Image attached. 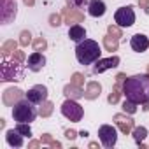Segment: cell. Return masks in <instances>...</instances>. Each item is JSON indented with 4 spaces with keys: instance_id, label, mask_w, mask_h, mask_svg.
Instances as JSON below:
<instances>
[{
    "instance_id": "cell-7",
    "label": "cell",
    "mask_w": 149,
    "mask_h": 149,
    "mask_svg": "<svg viewBox=\"0 0 149 149\" xmlns=\"http://www.w3.org/2000/svg\"><path fill=\"white\" fill-rule=\"evenodd\" d=\"M98 139H100V142H102L104 147L111 149L118 142V130L112 125H102L98 128Z\"/></svg>"
},
{
    "instance_id": "cell-39",
    "label": "cell",
    "mask_w": 149,
    "mask_h": 149,
    "mask_svg": "<svg viewBox=\"0 0 149 149\" xmlns=\"http://www.w3.org/2000/svg\"><path fill=\"white\" fill-rule=\"evenodd\" d=\"M49 147H51V149H60V147H61V144H60L58 140H53V144H51Z\"/></svg>"
},
{
    "instance_id": "cell-35",
    "label": "cell",
    "mask_w": 149,
    "mask_h": 149,
    "mask_svg": "<svg viewBox=\"0 0 149 149\" xmlns=\"http://www.w3.org/2000/svg\"><path fill=\"white\" fill-rule=\"evenodd\" d=\"M139 7L144 9L146 14H149V0H139Z\"/></svg>"
},
{
    "instance_id": "cell-9",
    "label": "cell",
    "mask_w": 149,
    "mask_h": 149,
    "mask_svg": "<svg viewBox=\"0 0 149 149\" xmlns=\"http://www.w3.org/2000/svg\"><path fill=\"white\" fill-rule=\"evenodd\" d=\"M47 95H49V91H47V88H46L44 84H35V86H32V88L26 91L25 98H28V100H30L32 104H35V105H40L42 102L47 100Z\"/></svg>"
},
{
    "instance_id": "cell-38",
    "label": "cell",
    "mask_w": 149,
    "mask_h": 149,
    "mask_svg": "<svg viewBox=\"0 0 149 149\" xmlns=\"http://www.w3.org/2000/svg\"><path fill=\"white\" fill-rule=\"evenodd\" d=\"M125 79H126V74H118V76H116V81H119V83H125Z\"/></svg>"
},
{
    "instance_id": "cell-19",
    "label": "cell",
    "mask_w": 149,
    "mask_h": 149,
    "mask_svg": "<svg viewBox=\"0 0 149 149\" xmlns=\"http://www.w3.org/2000/svg\"><path fill=\"white\" fill-rule=\"evenodd\" d=\"M23 139L25 137L16 128H11V130L6 132V140H7V144L11 147H23Z\"/></svg>"
},
{
    "instance_id": "cell-18",
    "label": "cell",
    "mask_w": 149,
    "mask_h": 149,
    "mask_svg": "<svg viewBox=\"0 0 149 149\" xmlns=\"http://www.w3.org/2000/svg\"><path fill=\"white\" fill-rule=\"evenodd\" d=\"M102 93V84L97 81H90L86 83V90H84V98L86 100H97Z\"/></svg>"
},
{
    "instance_id": "cell-40",
    "label": "cell",
    "mask_w": 149,
    "mask_h": 149,
    "mask_svg": "<svg viewBox=\"0 0 149 149\" xmlns=\"http://www.w3.org/2000/svg\"><path fill=\"white\" fill-rule=\"evenodd\" d=\"M70 2H72L74 6H76V7H81V6L84 4V0H70Z\"/></svg>"
},
{
    "instance_id": "cell-31",
    "label": "cell",
    "mask_w": 149,
    "mask_h": 149,
    "mask_svg": "<svg viewBox=\"0 0 149 149\" xmlns=\"http://www.w3.org/2000/svg\"><path fill=\"white\" fill-rule=\"evenodd\" d=\"M107 33H111V35L118 37V39H121V37H123L121 26H118V25H109V26H107Z\"/></svg>"
},
{
    "instance_id": "cell-45",
    "label": "cell",
    "mask_w": 149,
    "mask_h": 149,
    "mask_svg": "<svg viewBox=\"0 0 149 149\" xmlns=\"http://www.w3.org/2000/svg\"><path fill=\"white\" fill-rule=\"evenodd\" d=\"M4 126H6V119L2 118V119H0V128H4Z\"/></svg>"
},
{
    "instance_id": "cell-24",
    "label": "cell",
    "mask_w": 149,
    "mask_h": 149,
    "mask_svg": "<svg viewBox=\"0 0 149 149\" xmlns=\"http://www.w3.org/2000/svg\"><path fill=\"white\" fill-rule=\"evenodd\" d=\"M53 111H54V104L49 102V100H46V102H42L40 107H39V116H40V118H49V116L53 114Z\"/></svg>"
},
{
    "instance_id": "cell-25",
    "label": "cell",
    "mask_w": 149,
    "mask_h": 149,
    "mask_svg": "<svg viewBox=\"0 0 149 149\" xmlns=\"http://www.w3.org/2000/svg\"><path fill=\"white\" fill-rule=\"evenodd\" d=\"M132 135H133V139H135L137 144H142V140L147 137V128L146 126H135L132 130Z\"/></svg>"
},
{
    "instance_id": "cell-34",
    "label": "cell",
    "mask_w": 149,
    "mask_h": 149,
    "mask_svg": "<svg viewBox=\"0 0 149 149\" xmlns=\"http://www.w3.org/2000/svg\"><path fill=\"white\" fill-rule=\"evenodd\" d=\"M40 142H42V144H47V146H51V144H53V137H51V133H42V137H40Z\"/></svg>"
},
{
    "instance_id": "cell-14",
    "label": "cell",
    "mask_w": 149,
    "mask_h": 149,
    "mask_svg": "<svg viewBox=\"0 0 149 149\" xmlns=\"http://www.w3.org/2000/svg\"><path fill=\"white\" fill-rule=\"evenodd\" d=\"M44 65H46V56H44L40 51H33V53L28 56V63H26L28 70H32V72H40V70L44 68Z\"/></svg>"
},
{
    "instance_id": "cell-4",
    "label": "cell",
    "mask_w": 149,
    "mask_h": 149,
    "mask_svg": "<svg viewBox=\"0 0 149 149\" xmlns=\"http://www.w3.org/2000/svg\"><path fill=\"white\" fill-rule=\"evenodd\" d=\"M35 104H32L28 98L19 100L14 107H13V118L18 123H32L35 121V118L39 116V111L33 107Z\"/></svg>"
},
{
    "instance_id": "cell-12",
    "label": "cell",
    "mask_w": 149,
    "mask_h": 149,
    "mask_svg": "<svg viewBox=\"0 0 149 149\" xmlns=\"http://www.w3.org/2000/svg\"><path fill=\"white\" fill-rule=\"evenodd\" d=\"M61 16H63V19H65V23H67L68 26L84 21V14H83L81 11H77V9L70 7V6H65V7L61 9Z\"/></svg>"
},
{
    "instance_id": "cell-8",
    "label": "cell",
    "mask_w": 149,
    "mask_h": 149,
    "mask_svg": "<svg viewBox=\"0 0 149 149\" xmlns=\"http://www.w3.org/2000/svg\"><path fill=\"white\" fill-rule=\"evenodd\" d=\"M16 13H18L16 0H2L0 2V21H2V25H9L11 21H14Z\"/></svg>"
},
{
    "instance_id": "cell-36",
    "label": "cell",
    "mask_w": 149,
    "mask_h": 149,
    "mask_svg": "<svg viewBox=\"0 0 149 149\" xmlns=\"http://www.w3.org/2000/svg\"><path fill=\"white\" fill-rule=\"evenodd\" d=\"M79 135V132H76V130H65V137L68 139V140H74Z\"/></svg>"
},
{
    "instance_id": "cell-11",
    "label": "cell",
    "mask_w": 149,
    "mask_h": 149,
    "mask_svg": "<svg viewBox=\"0 0 149 149\" xmlns=\"http://www.w3.org/2000/svg\"><path fill=\"white\" fill-rule=\"evenodd\" d=\"M25 95H26V93H25L23 90H19V88H7V90L4 91V95H2V102H4V105L14 107L19 100H23Z\"/></svg>"
},
{
    "instance_id": "cell-42",
    "label": "cell",
    "mask_w": 149,
    "mask_h": 149,
    "mask_svg": "<svg viewBox=\"0 0 149 149\" xmlns=\"http://www.w3.org/2000/svg\"><path fill=\"white\" fill-rule=\"evenodd\" d=\"M142 111H144V112H147V111H149V100L142 104Z\"/></svg>"
},
{
    "instance_id": "cell-30",
    "label": "cell",
    "mask_w": 149,
    "mask_h": 149,
    "mask_svg": "<svg viewBox=\"0 0 149 149\" xmlns=\"http://www.w3.org/2000/svg\"><path fill=\"white\" fill-rule=\"evenodd\" d=\"M70 83H74L76 86H81V88H83V86H84V76H83V74H79V72H74Z\"/></svg>"
},
{
    "instance_id": "cell-29",
    "label": "cell",
    "mask_w": 149,
    "mask_h": 149,
    "mask_svg": "<svg viewBox=\"0 0 149 149\" xmlns=\"http://www.w3.org/2000/svg\"><path fill=\"white\" fill-rule=\"evenodd\" d=\"M16 130L23 135V137H32V128H30V123H18V126H16Z\"/></svg>"
},
{
    "instance_id": "cell-44",
    "label": "cell",
    "mask_w": 149,
    "mask_h": 149,
    "mask_svg": "<svg viewBox=\"0 0 149 149\" xmlns=\"http://www.w3.org/2000/svg\"><path fill=\"white\" fill-rule=\"evenodd\" d=\"M90 147H91V149H95V147H98V142H90Z\"/></svg>"
},
{
    "instance_id": "cell-2",
    "label": "cell",
    "mask_w": 149,
    "mask_h": 149,
    "mask_svg": "<svg viewBox=\"0 0 149 149\" xmlns=\"http://www.w3.org/2000/svg\"><path fill=\"white\" fill-rule=\"evenodd\" d=\"M102 54V49L98 46L97 40L93 39H84L81 42H77L76 46V58L81 65H91L95 63Z\"/></svg>"
},
{
    "instance_id": "cell-28",
    "label": "cell",
    "mask_w": 149,
    "mask_h": 149,
    "mask_svg": "<svg viewBox=\"0 0 149 149\" xmlns=\"http://www.w3.org/2000/svg\"><path fill=\"white\" fill-rule=\"evenodd\" d=\"M32 46H33L35 51H46V49H47V40H46L44 37H37V39L32 42Z\"/></svg>"
},
{
    "instance_id": "cell-43",
    "label": "cell",
    "mask_w": 149,
    "mask_h": 149,
    "mask_svg": "<svg viewBox=\"0 0 149 149\" xmlns=\"http://www.w3.org/2000/svg\"><path fill=\"white\" fill-rule=\"evenodd\" d=\"M79 135H81V137H88V132H86V130H81Z\"/></svg>"
},
{
    "instance_id": "cell-17",
    "label": "cell",
    "mask_w": 149,
    "mask_h": 149,
    "mask_svg": "<svg viewBox=\"0 0 149 149\" xmlns=\"http://www.w3.org/2000/svg\"><path fill=\"white\" fill-rule=\"evenodd\" d=\"M68 39L74 40V42L84 40V39H86V28H84L83 25H79V23L70 25V26H68Z\"/></svg>"
},
{
    "instance_id": "cell-5",
    "label": "cell",
    "mask_w": 149,
    "mask_h": 149,
    "mask_svg": "<svg viewBox=\"0 0 149 149\" xmlns=\"http://www.w3.org/2000/svg\"><path fill=\"white\" fill-rule=\"evenodd\" d=\"M61 114L70 119L72 123H79L84 116V109L74 100V98H67L63 104H61Z\"/></svg>"
},
{
    "instance_id": "cell-15",
    "label": "cell",
    "mask_w": 149,
    "mask_h": 149,
    "mask_svg": "<svg viewBox=\"0 0 149 149\" xmlns=\"http://www.w3.org/2000/svg\"><path fill=\"white\" fill-rule=\"evenodd\" d=\"M130 46H132V49H133L135 53H144V51H147V47H149V39H147L144 33H135V35L130 39Z\"/></svg>"
},
{
    "instance_id": "cell-1",
    "label": "cell",
    "mask_w": 149,
    "mask_h": 149,
    "mask_svg": "<svg viewBox=\"0 0 149 149\" xmlns=\"http://www.w3.org/2000/svg\"><path fill=\"white\" fill-rule=\"evenodd\" d=\"M123 95L135 104L147 102L149 100V74H135L132 77H126L123 83Z\"/></svg>"
},
{
    "instance_id": "cell-22",
    "label": "cell",
    "mask_w": 149,
    "mask_h": 149,
    "mask_svg": "<svg viewBox=\"0 0 149 149\" xmlns=\"http://www.w3.org/2000/svg\"><path fill=\"white\" fill-rule=\"evenodd\" d=\"M121 90H123V83H119V81H116V84L112 86V90H111V93H109V97H107V102L109 104H118L119 102V97H121Z\"/></svg>"
},
{
    "instance_id": "cell-6",
    "label": "cell",
    "mask_w": 149,
    "mask_h": 149,
    "mask_svg": "<svg viewBox=\"0 0 149 149\" xmlns=\"http://www.w3.org/2000/svg\"><path fill=\"white\" fill-rule=\"evenodd\" d=\"M114 21L118 26L121 28H128L135 23V11L132 6H125V7H119L116 13H114Z\"/></svg>"
},
{
    "instance_id": "cell-3",
    "label": "cell",
    "mask_w": 149,
    "mask_h": 149,
    "mask_svg": "<svg viewBox=\"0 0 149 149\" xmlns=\"http://www.w3.org/2000/svg\"><path fill=\"white\" fill-rule=\"evenodd\" d=\"M25 77V67L14 60H2L0 63V81H23Z\"/></svg>"
},
{
    "instance_id": "cell-46",
    "label": "cell",
    "mask_w": 149,
    "mask_h": 149,
    "mask_svg": "<svg viewBox=\"0 0 149 149\" xmlns=\"http://www.w3.org/2000/svg\"><path fill=\"white\" fill-rule=\"evenodd\" d=\"M147 74H149V67H147Z\"/></svg>"
},
{
    "instance_id": "cell-16",
    "label": "cell",
    "mask_w": 149,
    "mask_h": 149,
    "mask_svg": "<svg viewBox=\"0 0 149 149\" xmlns=\"http://www.w3.org/2000/svg\"><path fill=\"white\" fill-rule=\"evenodd\" d=\"M107 13V6L104 0H90L88 2V14L93 18H102Z\"/></svg>"
},
{
    "instance_id": "cell-41",
    "label": "cell",
    "mask_w": 149,
    "mask_h": 149,
    "mask_svg": "<svg viewBox=\"0 0 149 149\" xmlns=\"http://www.w3.org/2000/svg\"><path fill=\"white\" fill-rule=\"evenodd\" d=\"M25 2V6H28V7H33L35 6V0H23Z\"/></svg>"
},
{
    "instance_id": "cell-13",
    "label": "cell",
    "mask_w": 149,
    "mask_h": 149,
    "mask_svg": "<svg viewBox=\"0 0 149 149\" xmlns=\"http://www.w3.org/2000/svg\"><path fill=\"white\" fill-rule=\"evenodd\" d=\"M112 121L118 125V128H119L121 133H125V135H128V133L135 128V121H133L130 116H126V112H125V114H114V116H112Z\"/></svg>"
},
{
    "instance_id": "cell-32",
    "label": "cell",
    "mask_w": 149,
    "mask_h": 149,
    "mask_svg": "<svg viewBox=\"0 0 149 149\" xmlns=\"http://www.w3.org/2000/svg\"><path fill=\"white\" fill-rule=\"evenodd\" d=\"M49 25L51 26H60L61 25V14H56V13L51 14L49 16Z\"/></svg>"
},
{
    "instance_id": "cell-37",
    "label": "cell",
    "mask_w": 149,
    "mask_h": 149,
    "mask_svg": "<svg viewBox=\"0 0 149 149\" xmlns=\"http://www.w3.org/2000/svg\"><path fill=\"white\" fill-rule=\"evenodd\" d=\"M40 144H42L40 140H32V142L28 144V149H37V147H39Z\"/></svg>"
},
{
    "instance_id": "cell-20",
    "label": "cell",
    "mask_w": 149,
    "mask_h": 149,
    "mask_svg": "<svg viewBox=\"0 0 149 149\" xmlns=\"http://www.w3.org/2000/svg\"><path fill=\"white\" fill-rule=\"evenodd\" d=\"M63 95L67 98H74V100H77V98H83L84 97V90L81 86H76L74 83L70 84H65L63 86Z\"/></svg>"
},
{
    "instance_id": "cell-10",
    "label": "cell",
    "mask_w": 149,
    "mask_h": 149,
    "mask_svg": "<svg viewBox=\"0 0 149 149\" xmlns=\"http://www.w3.org/2000/svg\"><path fill=\"white\" fill-rule=\"evenodd\" d=\"M119 56H109V58H98L97 61H95V65H93V74H102V72H105V70H109V68H116L118 65H119Z\"/></svg>"
},
{
    "instance_id": "cell-27",
    "label": "cell",
    "mask_w": 149,
    "mask_h": 149,
    "mask_svg": "<svg viewBox=\"0 0 149 149\" xmlns=\"http://www.w3.org/2000/svg\"><path fill=\"white\" fill-rule=\"evenodd\" d=\"M30 42H33V40H32V33H30V30H23V32L19 33V46L26 47Z\"/></svg>"
},
{
    "instance_id": "cell-33",
    "label": "cell",
    "mask_w": 149,
    "mask_h": 149,
    "mask_svg": "<svg viewBox=\"0 0 149 149\" xmlns=\"http://www.w3.org/2000/svg\"><path fill=\"white\" fill-rule=\"evenodd\" d=\"M11 56H13V60H14V61H19V63H23V61H25V53H23V51H19V49H16Z\"/></svg>"
},
{
    "instance_id": "cell-26",
    "label": "cell",
    "mask_w": 149,
    "mask_h": 149,
    "mask_svg": "<svg viewBox=\"0 0 149 149\" xmlns=\"http://www.w3.org/2000/svg\"><path fill=\"white\" fill-rule=\"evenodd\" d=\"M137 105H139V104H135V102H132V100L126 98V100L123 102V107H121V109H123V112H126V114H135V112H137Z\"/></svg>"
},
{
    "instance_id": "cell-21",
    "label": "cell",
    "mask_w": 149,
    "mask_h": 149,
    "mask_svg": "<svg viewBox=\"0 0 149 149\" xmlns=\"http://www.w3.org/2000/svg\"><path fill=\"white\" fill-rule=\"evenodd\" d=\"M104 47H105V51H109V53L118 51V47H119V39L114 37V35H111V33H107V35L104 37Z\"/></svg>"
},
{
    "instance_id": "cell-23",
    "label": "cell",
    "mask_w": 149,
    "mask_h": 149,
    "mask_svg": "<svg viewBox=\"0 0 149 149\" xmlns=\"http://www.w3.org/2000/svg\"><path fill=\"white\" fill-rule=\"evenodd\" d=\"M16 49H18V42L11 39V40H6V42L2 44V47H0V53H2V56H4V58H7V56H9V54H13Z\"/></svg>"
}]
</instances>
